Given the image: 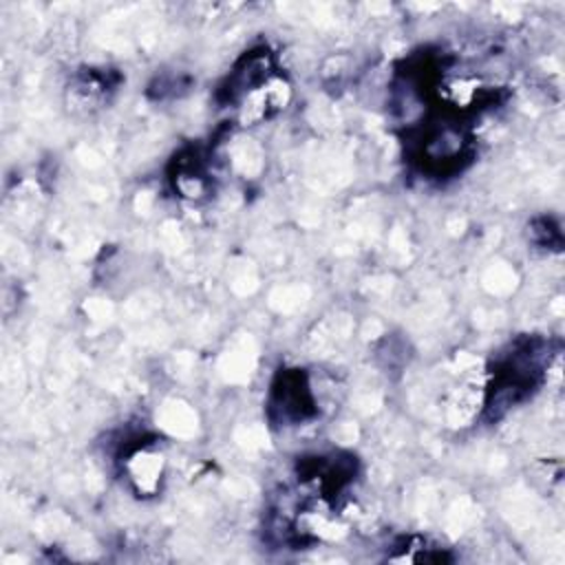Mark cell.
<instances>
[{
  "label": "cell",
  "instance_id": "cell-1",
  "mask_svg": "<svg viewBox=\"0 0 565 565\" xmlns=\"http://www.w3.org/2000/svg\"><path fill=\"white\" fill-rule=\"evenodd\" d=\"M543 349L541 340H519L512 344L508 353H503L492 371V382L488 388L486 413L490 417H499L510 406L523 402L543 377V364L539 353Z\"/></svg>",
  "mask_w": 565,
  "mask_h": 565
},
{
  "label": "cell",
  "instance_id": "cell-2",
  "mask_svg": "<svg viewBox=\"0 0 565 565\" xmlns=\"http://www.w3.org/2000/svg\"><path fill=\"white\" fill-rule=\"evenodd\" d=\"M316 413L307 375L300 369L282 371L271 386L269 417L282 426L300 424Z\"/></svg>",
  "mask_w": 565,
  "mask_h": 565
}]
</instances>
